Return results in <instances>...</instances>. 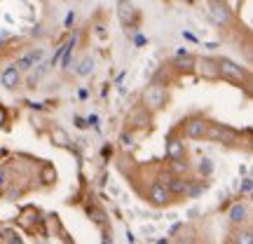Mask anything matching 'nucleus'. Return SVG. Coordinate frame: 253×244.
I'll return each instance as SVG.
<instances>
[{"label": "nucleus", "mask_w": 253, "mask_h": 244, "mask_svg": "<svg viewBox=\"0 0 253 244\" xmlns=\"http://www.w3.org/2000/svg\"><path fill=\"white\" fill-rule=\"evenodd\" d=\"M218 73H223L225 78H230V80H237V82L246 80V71L242 68V66H239V63L230 61V59H223V61L218 63Z\"/></svg>", "instance_id": "obj_1"}, {"label": "nucleus", "mask_w": 253, "mask_h": 244, "mask_svg": "<svg viewBox=\"0 0 253 244\" xmlns=\"http://www.w3.org/2000/svg\"><path fill=\"white\" fill-rule=\"evenodd\" d=\"M209 19L216 24V26H225L230 21V9H227L225 2H211L209 7Z\"/></svg>", "instance_id": "obj_2"}, {"label": "nucleus", "mask_w": 253, "mask_h": 244, "mask_svg": "<svg viewBox=\"0 0 253 244\" xmlns=\"http://www.w3.org/2000/svg\"><path fill=\"white\" fill-rule=\"evenodd\" d=\"M143 97H145V103H148L150 108H162V103H164V90L160 87V85L148 87Z\"/></svg>", "instance_id": "obj_3"}, {"label": "nucleus", "mask_w": 253, "mask_h": 244, "mask_svg": "<svg viewBox=\"0 0 253 244\" xmlns=\"http://www.w3.org/2000/svg\"><path fill=\"white\" fill-rule=\"evenodd\" d=\"M209 139H213V141H232L235 139V132L232 129H227V127H220V125H213L211 129H207Z\"/></svg>", "instance_id": "obj_4"}, {"label": "nucleus", "mask_w": 253, "mask_h": 244, "mask_svg": "<svg viewBox=\"0 0 253 244\" xmlns=\"http://www.w3.org/2000/svg\"><path fill=\"white\" fill-rule=\"evenodd\" d=\"M42 56H45V52H42V49H36V52H31V54L21 56V59L17 61V66L19 68H24V71H28V68H33L36 63L42 61Z\"/></svg>", "instance_id": "obj_5"}, {"label": "nucleus", "mask_w": 253, "mask_h": 244, "mask_svg": "<svg viewBox=\"0 0 253 244\" xmlns=\"http://www.w3.org/2000/svg\"><path fill=\"white\" fill-rule=\"evenodd\" d=\"M118 14H120V21L129 26L131 24V19H134V5L129 2V0H120L118 2Z\"/></svg>", "instance_id": "obj_6"}, {"label": "nucleus", "mask_w": 253, "mask_h": 244, "mask_svg": "<svg viewBox=\"0 0 253 244\" xmlns=\"http://www.w3.org/2000/svg\"><path fill=\"white\" fill-rule=\"evenodd\" d=\"M185 134L190 139H199V136L207 134V122L204 120H190L188 125H185Z\"/></svg>", "instance_id": "obj_7"}, {"label": "nucleus", "mask_w": 253, "mask_h": 244, "mask_svg": "<svg viewBox=\"0 0 253 244\" xmlns=\"http://www.w3.org/2000/svg\"><path fill=\"white\" fill-rule=\"evenodd\" d=\"M167 155H169L171 160H183L185 146H183L178 139H169V141H167Z\"/></svg>", "instance_id": "obj_8"}, {"label": "nucleus", "mask_w": 253, "mask_h": 244, "mask_svg": "<svg viewBox=\"0 0 253 244\" xmlns=\"http://www.w3.org/2000/svg\"><path fill=\"white\" fill-rule=\"evenodd\" d=\"M17 82H19V68L17 66H9V68L2 71V85H5L7 90L17 87Z\"/></svg>", "instance_id": "obj_9"}, {"label": "nucleus", "mask_w": 253, "mask_h": 244, "mask_svg": "<svg viewBox=\"0 0 253 244\" xmlns=\"http://www.w3.org/2000/svg\"><path fill=\"white\" fill-rule=\"evenodd\" d=\"M246 218H249V209H246V204H235V207L230 209V221L232 223H244Z\"/></svg>", "instance_id": "obj_10"}, {"label": "nucleus", "mask_w": 253, "mask_h": 244, "mask_svg": "<svg viewBox=\"0 0 253 244\" xmlns=\"http://www.w3.org/2000/svg\"><path fill=\"white\" fill-rule=\"evenodd\" d=\"M150 197H153L155 204H167V199H169V190L164 188V186H153Z\"/></svg>", "instance_id": "obj_11"}, {"label": "nucleus", "mask_w": 253, "mask_h": 244, "mask_svg": "<svg viewBox=\"0 0 253 244\" xmlns=\"http://www.w3.org/2000/svg\"><path fill=\"white\" fill-rule=\"evenodd\" d=\"M91 71H94V59H91V56H84V59L80 61V66L75 68V73L82 75V78H84V75H89Z\"/></svg>", "instance_id": "obj_12"}, {"label": "nucleus", "mask_w": 253, "mask_h": 244, "mask_svg": "<svg viewBox=\"0 0 253 244\" xmlns=\"http://www.w3.org/2000/svg\"><path fill=\"white\" fill-rule=\"evenodd\" d=\"M235 242L237 244H253V235L249 233V230H244V233H237V235H235Z\"/></svg>", "instance_id": "obj_13"}, {"label": "nucleus", "mask_w": 253, "mask_h": 244, "mask_svg": "<svg viewBox=\"0 0 253 244\" xmlns=\"http://www.w3.org/2000/svg\"><path fill=\"white\" fill-rule=\"evenodd\" d=\"M199 172L204 174V176H209V174L213 172V162H211V160H209V157H204V160H202V162H199Z\"/></svg>", "instance_id": "obj_14"}, {"label": "nucleus", "mask_w": 253, "mask_h": 244, "mask_svg": "<svg viewBox=\"0 0 253 244\" xmlns=\"http://www.w3.org/2000/svg\"><path fill=\"white\" fill-rule=\"evenodd\" d=\"M38 66H40V68H38V73L36 75H33V78H31V82H36V80H40V78H42V75H45L47 71H49V66H52V63H38Z\"/></svg>", "instance_id": "obj_15"}, {"label": "nucleus", "mask_w": 253, "mask_h": 244, "mask_svg": "<svg viewBox=\"0 0 253 244\" xmlns=\"http://www.w3.org/2000/svg\"><path fill=\"white\" fill-rule=\"evenodd\" d=\"M202 73H207V75H216L218 68H213V63L211 61H202Z\"/></svg>", "instance_id": "obj_16"}, {"label": "nucleus", "mask_w": 253, "mask_h": 244, "mask_svg": "<svg viewBox=\"0 0 253 244\" xmlns=\"http://www.w3.org/2000/svg\"><path fill=\"white\" fill-rule=\"evenodd\" d=\"M251 190H253L251 179H244V183H242V193H244V195H251Z\"/></svg>", "instance_id": "obj_17"}, {"label": "nucleus", "mask_w": 253, "mask_h": 244, "mask_svg": "<svg viewBox=\"0 0 253 244\" xmlns=\"http://www.w3.org/2000/svg\"><path fill=\"white\" fill-rule=\"evenodd\" d=\"M54 136L59 139V144H66V134H63L61 129H54Z\"/></svg>", "instance_id": "obj_18"}, {"label": "nucleus", "mask_w": 253, "mask_h": 244, "mask_svg": "<svg viewBox=\"0 0 253 244\" xmlns=\"http://www.w3.org/2000/svg\"><path fill=\"white\" fill-rule=\"evenodd\" d=\"M199 193H202V188H192V190H190V195H192V197H197Z\"/></svg>", "instance_id": "obj_19"}, {"label": "nucleus", "mask_w": 253, "mask_h": 244, "mask_svg": "<svg viewBox=\"0 0 253 244\" xmlns=\"http://www.w3.org/2000/svg\"><path fill=\"white\" fill-rule=\"evenodd\" d=\"M0 186H5V172H0Z\"/></svg>", "instance_id": "obj_20"}, {"label": "nucleus", "mask_w": 253, "mask_h": 244, "mask_svg": "<svg viewBox=\"0 0 253 244\" xmlns=\"http://www.w3.org/2000/svg\"><path fill=\"white\" fill-rule=\"evenodd\" d=\"M209 2H225V0H209Z\"/></svg>", "instance_id": "obj_21"}]
</instances>
